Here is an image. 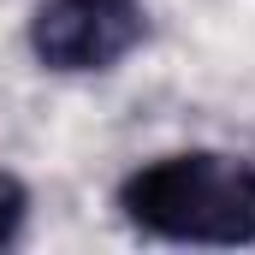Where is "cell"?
I'll use <instances>...</instances> for the list:
<instances>
[{
  "mask_svg": "<svg viewBox=\"0 0 255 255\" xmlns=\"http://www.w3.org/2000/svg\"><path fill=\"white\" fill-rule=\"evenodd\" d=\"M119 214L160 244H255V166L220 148H172L119 178Z\"/></svg>",
  "mask_w": 255,
  "mask_h": 255,
  "instance_id": "6da1fadb",
  "label": "cell"
},
{
  "mask_svg": "<svg viewBox=\"0 0 255 255\" xmlns=\"http://www.w3.org/2000/svg\"><path fill=\"white\" fill-rule=\"evenodd\" d=\"M148 36L142 0H36L30 12V54L42 71L89 77L130 60Z\"/></svg>",
  "mask_w": 255,
  "mask_h": 255,
  "instance_id": "7a4b0ae2",
  "label": "cell"
},
{
  "mask_svg": "<svg viewBox=\"0 0 255 255\" xmlns=\"http://www.w3.org/2000/svg\"><path fill=\"white\" fill-rule=\"evenodd\" d=\"M24 220H30V190H24V178H18V172H6V166H0V250H6V244H18Z\"/></svg>",
  "mask_w": 255,
  "mask_h": 255,
  "instance_id": "3957f363",
  "label": "cell"
}]
</instances>
